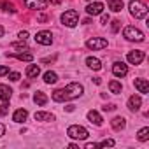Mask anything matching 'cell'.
Listing matches in <instances>:
<instances>
[{"instance_id":"obj_1","label":"cell","mask_w":149,"mask_h":149,"mask_svg":"<svg viewBox=\"0 0 149 149\" xmlns=\"http://www.w3.org/2000/svg\"><path fill=\"white\" fill-rule=\"evenodd\" d=\"M83 91H84L83 84H79V83H70V84H67L63 90H56V91L53 93V100H54V102L74 100V98H79V97L83 95Z\"/></svg>"},{"instance_id":"obj_2","label":"cell","mask_w":149,"mask_h":149,"mask_svg":"<svg viewBox=\"0 0 149 149\" xmlns=\"http://www.w3.org/2000/svg\"><path fill=\"white\" fill-rule=\"evenodd\" d=\"M128 9H130V14L135 18V19H144L147 16V6L140 0H132L128 4Z\"/></svg>"},{"instance_id":"obj_3","label":"cell","mask_w":149,"mask_h":149,"mask_svg":"<svg viewBox=\"0 0 149 149\" xmlns=\"http://www.w3.org/2000/svg\"><path fill=\"white\" fill-rule=\"evenodd\" d=\"M67 135H68L70 139H74V140H86L90 133H88V130H86L84 126H81V125H72V126H68Z\"/></svg>"},{"instance_id":"obj_4","label":"cell","mask_w":149,"mask_h":149,"mask_svg":"<svg viewBox=\"0 0 149 149\" xmlns=\"http://www.w3.org/2000/svg\"><path fill=\"white\" fill-rule=\"evenodd\" d=\"M77 23H79V13H77V11L70 9V11H65V13L61 14V25H65V26H68V28H74Z\"/></svg>"},{"instance_id":"obj_5","label":"cell","mask_w":149,"mask_h":149,"mask_svg":"<svg viewBox=\"0 0 149 149\" xmlns=\"http://www.w3.org/2000/svg\"><path fill=\"white\" fill-rule=\"evenodd\" d=\"M123 37L126 39V40H130V42H142L146 37H144V33L139 30V28H135V26H126L125 30H123Z\"/></svg>"},{"instance_id":"obj_6","label":"cell","mask_w":149,"mask_h":149,"mask_svg":"<svg viewBox=\"0 0 149 149\" xmlns=\"http://www.w3.org/2000/svg\"><path fill=\"white\" fill-rule=\"evenodd\" d=\"M35 42L40 44V46H51V44H53V35H51V32H47V30H40V32H37V35H35Z\"/></svg>"},{"instance_id":"obj_7","label":"cell","mask_w":149,"mask_h":149,"mask_svg":"<svg viewBox=\"0 0 149 149\" xmlns=\"http://www.w3.org/2000/svg\"><path fill=\"white\" fill-rule=\"evenodd\" d=\"M23 4L26 9L32 11H44L47 7V0H23Z\"/></svg>"},{"instance_id":"obj_8","label":"cell","mask_w":149,"mask_h":149,"mask_svg":"<svg viewBox=\"0 0 149 149\" xmlns=\"http://www.w3.org/2000/svg\"><path fill=\"white\" fill-rule=\"evenodd\" d=\"M86 47L88 49H93V51H98V49H105L107 47V40L102 39V37H93L86 42Z\"/></svg>"},{"instance_id":"obj_9","label":"cell","mask_w":149,"mask_h":149,"mask_svg":"<svg viewBox=\"0 0 149 149\" xmlns=\"http://www.w3.org/2000/svg\"><path fill=\"white\" fill-rule=\"evenodd\" d=\"M144 58H146V53H144V51H130V53L126 54V60H128V63H132V65L142 63Z\"/></svg>"},{"instance_id":"obj_10","label":"cell","mask_w":149,"mask_h":149,"mask_svg":"<svg viewBox=\"0 0 149 149\" xmlns=\"http://www.w3.org/2000/svg\"><path fill=\"white\" fill-rule=\"evenodd\" d=\"M112 74H114L116 77H125L126 74H128L126 63H123V61H114V65H112Z\"/></svg>"},{"instance_id":"obj_11","label":"cell","mask_w":149,"mask_h":149,"mask_svg":"<svg viewBox=\"0 0 149 149\" xmlns=\"http://www.w3.org/2000/svg\"><path fill=\"white\" fill-rule=\"evenodd\" d=\"M86 13H88L90 16H98V14H102V13H104V4H100V2H91V4L86 6Z\"/></svg>"},{"instance_id":"obj_12","label":"cell","mask_w":149,"mask_h":149,"mask_svg":"<svg viewBox=\"0 0 149 149\" xmlns=\"http://www.w3.org/2000/svg\"><path fill=\"white\" fill-rule=\"evenodd\" d=\"M11 97H13V90L7 84H0V100H2L4 104H9Z\"/></svg>"},{"instance_id":"obj_13","label":"cell","mask_w":149,"mask_h":149,"mask_svg":"<svg viewBox=\"0 0 149 149\" xmlns=\"http://www.w3.org/2000/svg\"><path fill=\"white\" fill-rule=\"evenodd\" d=\"M140 105H142V98H140L139 95H133V97L128 98V109H130L132 112H137V111L140 109Z\"/></svg>"},{"instance_id":"obj_14","label":"cell","mask_w":149,"mask_h":149,"mask_svg":"<svg viewBox=\"0 0 149 149\" xmlns=\"http://www.w3.org/2000/svg\"><path fill=\"white\" fill-rule=\"evenodd\" d=\"M111 126H112V130L121 132V130L126 126V119H125V118H121V116H116V118L111 121Z\"/></svg>"},{"instance_id":"obj_15","label":"cell","mask_w":149,"mask_h":149,"mask_svg":"<svg viewBox=\"0 0 149 149\" xmlns=\"http://www.w3.org/2000/svg\"><path fill=\"white\" fill-rule=\"evenodd\" d=\"M28 119V112L25 109H18L14 114H13V121L14 123H25Z\"/></svg>"},{"instance_id":"obj_16","label":"cell","mask_w":149,"mask_h":149,"mask_svg":"<svg viewBox=\"0 0 149 149\" xmlns=\"http://www.w3.org/2000/svg\"><path fill=\"white\" fill-rule=\"evenodd\" d=\"M33 118H35V121H54V114H51V112H44V111L35 112Z\"/></svg>"},{"instance_id":"obj_17","label":"cell","mask_w":149,"mask_h":149,"mask_svg":"<svg viewBox=\"0 0 149 149\" xmlns=\"http://www.w3.org/2000/svg\"><path fill=\"white\" fill-rule=\"evenodd\" d=\"M88 119H90V123H93V125H97V126H102V123H104V119H102V116L97 112V111H90L88 114Z\"/></svg>"},{"instance_id":"obj_18","label":"cell","mask_w":149,"mask_h":149,"mask_svg":"<svg viewBox=\"0 0 149 149\" xmlns=\"http://www.w3.org/2000/svg\"><path fill=\"white\" fill-rule=\"evenodd\" d=\"M7 56L18 58V60H21V61H32V60H33V54H32V53H7Z\"/></svg>"},{"instance_id":"obj_19","label":"cell","mask_w":149,"mask_h":149,"mask_svg":"<svg viewBox=\"0 0 149 149\" xmlns=\"http://www.w3.org/2000/svg\"><path fill=\"white\" fill-rule=\"evenodd\" d=\"M135 88L139 90V93H149V83L146 79H135Z\"/></svg>"},{"instance_id":"obj_20","label":"cell","mask_w":149,"mask_h":149,"mask_svg":"<svg viewBox=\"0 0 149 149\" xmlns=\"http://www.w3.org/2000/svg\"><path fill=\"white\" fill-rule=\"evenodd\" d=\"M86 65H88L90 68H93V70H100V68H102L100 60H98V58H93V56H88V58H86Z\"/></svg>"},{"instance_id":"obj_21","label":"cell","mask_w":149,"mask_h":149,"mask_svg":"<svg viewBox=\"0 0 149 149\" xmlns=\"http://www.w3.org/2000/svg\"><path fill=\"white\" fill-rule=\"evenodd\" d=\"M56 81H58L56 72H53V70H47V72L44 74V83H46V84H54Z\"/></svg>"},{"instance_id":"obj_22","label":"cell","mask_w":149,"mask_h":149,"mask_svg":"<svg viewBox=\"0 0 149 149\" xmlns=\"http://www.w3.org/2000/svg\"><path fill=\"white\" fill-rule=\"evenodd\" d=\"M33 102H35L37 105H46V104H47V95L42 93V91H37V93L33 95Z\"/></svg>"},{"instance_id":"obj_23","label":"cell","mask_w":149,"mask_h":149,"mask_svg":"<svg viewBox=\"0 0 149 149\" xmlns=\"http://www.w3.org/2000/svg\"><path fill=\"white\" fill-rule=\"evenodd\" d=\"M107 4H109V9L114 13H119L123 9V0H107Z\"/></svg>"},{"instance_id":"obj_24","label":"cell","mask_w":149,"mask_h":149,"mask_svg":"<svg viewBox=\"0 0 149 149\" xmlns=\"http://www.w3.org/2000/svg\"><path fill=\"white\" fill-rule=\"evenodd\" d=\"M39 74H40L39 65H28L26 67V77H37Z\"/></svg>"},{"instance_id":"obj_25","label":"cell","mask_w":149,"mask_h":149,"mask_svg":"<svg viewBox=\"0 0 149 149\" xmlns=\"http://www.w3.org/2000/svg\"><path fill=\"white\" fill-rule=\"evenodd\" d=\"M137 139H139L140 142H146V140L149 139V128H147V126L140 128V130H139V133H137Z\"/></svg>"},{"instance_id":"obj_26","label":"cell","mask_w":149,"mask_h":149,"mask_svg":"<svg viewBox=\"0 0 149 149\" xmlns=\"http://www.w3.org/2000/svg\"><path fill=\"white\" fill-rule=\"evenodd\" d=\"M109 90H111V93H114V95L121 93V83H118L116 79L111 81V83H109Z\"/></svg>"},{"instance_id":"obj_27","label":"cell","mask_w":149,"mask_h":149,"mask_svg":"<svg viewBox=\"0 0 149 149\" xmlns=\"http://www.w3.org/2000/svg\"><path fill=\"white\" fill-rule=\"evenodd\" d=\"M0 9L2 11H6V13H16V9H14V6L11 4V2H0Z\"/></svg>"},{"instance_id":"obj_28","label":"cell","mask_w":149,"mask_h":149,"mask_svg":"<svg viewBox=\"0 0 149 149\" xmlns=\"http://www.w3.org/2000/svg\"><path fill=\"white\" fill-rule=\"evenodd\" d=\"M116 142H114V139H105V140H102L100 144H98V147H112Z\"/></svg>"},{"instance_id":"obj_29","label":"cell","mask_w":149,"mask_h":149,"mask_svg":"<svg viewBox=\"0 0 149 149\" xmlns=\"http://www.w3.org/2000/svg\"><path fill=\"white\" fill-rule=\"evenodd\" d=\"M7 76H9V79H11V81H14V83L21 79V76H19V72H9Z\"/></svg>"},{"instance_id":"obj_30","label":"cell","mask_w":149,"mask_h":149,"mask_svg":"<svg viewBox=\"0 0 149 149\" xmlns=\"http://www.w3.org/2000/svg\"><path fill=\"white\" fill-rule=\"evenodd\" d=\"M7 112H9V105H7V104H2V105H0V118L6 116Z\"/></svg>"},{"instance_id":"obj_31","label":"cell","mask_w":149,"mask_h":149,"mask_svg":"<svg viewBox=\"0 0 149 149\" xmlns=\"http://www.w3.org/2000/svg\"><path fill=\"white\" fill-rule=\"evenodd\" d=\"M7 74H9V67L0 65V76H7Z\"/></svg>"},{"instance_id":"obj_32","label":"cell","mask_w":149,"mask_h":149,"mask_svg":"<svg viewBox=\"0 0 149 149\" xmlns=\"http://www.w3.org/2000/svg\"><path fill=\"white\" fill-rule=\"evenodd\" d=\"M18 39H19V40H26V39H28V32H19V33H18Z\"/></svg>"},{"instance_id":"obj_33","label":"cell","mask_w":149,"mask_h":149,"mask_svg":"<svg viewBox=\"0 0 149 149\" xmlns=\"http://www.w3.org/2000/svg\"><path fill=\"white\" fill-rule=\"evenodd\" d=\"M13 47H16V49H26V51H28V47H26V44H25V40H23V42H19V44H14Z\"/></svg>"},{"instance_id":"obj_34","label":"cell","mask_w":149,"mask_h":149,"mask_svg":"<svg viewBox=\"0 0 149 149\" xmlns=\"http://www.w3.org/2000/svg\"><path fill=\"white\" fill-rule=\"evenodd\" d=\"M119 23H121V21H118V19H116V21H112V32H114V33L119 30Z\"/></svg>"},{"instance_id":"obj_35","label":"cell","mask_w":149,"mask_h":149,"mask_svg":"<svg viewBox=\"0 0 149 149\" xmlns=\"http://www.w3.org/2000/svg\"><path fill=\"white\" fill-rule=\"evenodd\" d=\"M114 109H116L114 104H107V105H104V111H114Z\"/></svg>"},{"instance_id":"obj_36","label":"cell","mask_w":149,"mask_h":149,"mask_svg":"<svg viewBox=\"0 0 149 149\" xmlns=\"http://www.w3.org/2000/svg\"><path fill=\"white\" fill-rule=\"evenodd\" d=\"M95 147H98V144H95V142H88L86 144V149H95Z\"/></svg>"},{"instance_id":"obj_37","label":"cell","mask_w":149,"mask_h":149,"mask_svg":"<svg viewBox=\"0 0 149 149\" xmlns=\"http://www.w3.org/2000/svg\"><path fill=\"white\" fill-rule=\"evenodd\" d=\"M107 21H109V14H104V13H102V23L107 25Z\"/></svg>"},{"instance_id":"obj_38","label":"cell","mask_w":149,"mask_h":149,"mask_svg":"<svg viewBox=\"0 0 149 149\" xmlns=\"http://www.w3.org/2000/svg\"><path fill=\"white\" fill-rule=\"evenodd\" d=\"M47 2H51L53 6H60V4L63 2V0H47Z\"/></svg>"},{"instance_id":"obj_39","label":"cell","mask_w":149,"mask_h":149,"mask_svg":"<svg viewBox=\"0 0 149 149\" xmlns=\"http://www.w3.org/2000/svg\"><path fill=\"white\" fill-rule=\"evenodd\" d=\"M4 133H6V126H4V125H2V123H0V137H2V135H4Z\"/></svg>"},{"instance_id":"obj_40","label":"cell","mask_w":149,"mask_h":149,"mask_svg":"<svg viewBox=\"0 0 149 149\" xmlns=\"http://www.w3.org/2000/svg\"><path fill=\"white\" fill-rule=\"evenodd\" d=\"M42 63H49V61H54V56L53 58H44V60H40Z\"/></svg>"},{"instance_id":"obj_41","label":"cell","mask_w":149,"mask_h":149,"mask_svg":"<svg viewBox=\"0 0 149 149\" xmlns=\"http://www.w3.org/2000/svg\"><path fill=\"white\" fill-rule=\"evenodd\" d=\"M65 109H67V111H68V112H72V111H74V109H76V105H67V107H65Z\"/></svg>"},{"instance_id":"obj_42","label":"cell","mask_w":149,"mask_h":149,"mask_svg":"<svg viewBox=\"0 0 149 149\" xmlns=\"http://www.w3.org/2000/svg\"><path fill=\"white\" fill-rule=\"evenodd\" d=\"M4 33H6V30H4V26L0 25V37H4Z\"/></svg>"},{"instance_id":"obj_43","label":"cell","mask_w":149,"mask_h":149,"mask_svg":"<svg viewBox=\"0 0 149 149\" xmlns=\"http://www.w3.org/2000/svg\"><path fill=\"white\" fill-rule=\"evenodd\" d=\"M88 2H93V0H88Z\"/></svg>"}]
</instances>
